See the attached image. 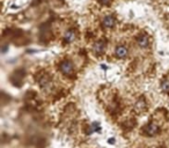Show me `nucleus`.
Listing matches in <instances>:
<instances>
[{
    "mask_svg": "<svg viewBox=\"0 0 169 148\" xmlns=\"http://www.w3.org/2000/svg\"><path fill=\"white\" fill-rule=\"evenodd\" d=\"M59 67H60V71H61L64 74H66V75H70V74L73 73V64H72V61H70V60L63 61V62L60 64Z\"/></svg>",
    "mask_w": 169,
    "mask_h": 148,
    "instance_id": "1",
    "label": "nucleus"
},
{
    "mask_svg": "<svg viewBox=\"0 0 169 148\" xmlns=\"http://www.w3.org/2000/svg\"><path fill=\"white\" fill-rule=\"evenodd\" d=\"M157 132H159V127H157V125H155L154 123H151V124H148V125L145 127V133H146L147 135H149V136L155 135Z\"/></svg>",
    "mask_w": 169,
    "mask_h": 148,
    "instance_id": "2",
    "label": "nucleus"
},
{
    "mask_svg": "<svg viewBox=\"0 0 169 148\" xmlns=\"http://www.w3.org/2000/svg\"><path fill=\"white\" fill-rule=\"evenodd\" d=\"M115 23H116V19L114 16H111V15L106 16L103 19V21H102V26L104 28H112L115 26Z\"/></svg>",
    "mask_w": 169,
    "mask_h": 148,
    "instance_id": "3",
    "label": "nucleus"
},
{
    "mask_svg": "<svg viewBox=\"0 0 169 148\" xmlns=\"http://www.w3.org/2000/svg\"><path fill=\"white\" fill-rule=\"evenodd\" d=\"M137 42H138V44H139V46H141V48H147L148 46V44H149V38H148V36L147 35H139L138 37H137Z\"/></svg>",
    "mask_w": 169,
    "mask_h": 148,
    "instance_id": "4",
    "label": "nucleus"
},
{
    "mask_svg": "<svg viewBox=\"0 0 169 148\" xmlns=\"http://www.w3.org/2000/svg\"><path fill=\"white\" fill-rule=\"evenodd\" d=\"M104 48H106V42L104 41H97V42H95L94 43V45H93V50H94V52L95 53H102L103 51H104Z\"/></svg>",
    "mask_w": 169,
    "mask_h": 148,
    "instance_id": "5",
    "label": "nucleus"
},
{
    "mask_svg": "<svg viewBox=\"0 0 169 148\" xmlns=\"http://www.w3.org/2000/svg\"><path fill=\"white\" fill-rule=\"evenodd\" d=\"M115 53H116V56H117L118 58H125V57L127 56V49H126L124 45H119V46L116 48Z\"/></svg>",
    "mask_w": 169,
    "mask_h": 148,
    "instance_id": "6",
    "label": "nucleus"
},
{
    "mask_svg": "<svg viewBox=\"0 0 169 148\" xmlns=\"http://www.w3.org/2000/svg\"><path fill=\"white\" fill-rule=\"evenodd\" d=\"M75 36H76V35H75V31H74V30H67V31L65 33L64 39H65L66 43H72V42H74Z\"/></svg>",
    "mask_w": 169,
    "mask_h": 148,
    "instance_id": "7",
    "label": "nucleus"
},
{
    "mask_svg": "<svg viewBox=\"0 0 169 148\" xmlns=\"http://www.w3.org/2000/svg\"><path fill=\"white\" fill-rule=\"evenodd\" d=\"M161 89H162L164 93H169V80L162 81V84H161Z\"/></svg>",
    "mask_w": 169,
    "mask_h": 148,
    "instance_id": "8",
    "label": "nucleus"
},
{
    "mask_svg": "<svg viewBox=\"0 0 169 148\" xmlns=\"http://www.w3.org/2000/svg\"><path fill=\"white\" fill-rule=\"evenodd\" d=\"M40 84H41L42 87H46V86L49 85V79H48V77H42V78L40 79Z\"/></svg>",
    "mask_w": 169,
    "mask_h": 148,
    "instance_id": "9",
    "label": "nucleus"
},
{
    "mask_svg": "<svg viewBox=\"0 0 169 148\" xmlns=\"http://www.w3.org/2000/svg\"><path fill=\"white\" fill-rule=\"evenodd\" d=\"M99 1L102 4V5H108L111 3V0H99Z\"/></svg>",
    "mask_w": 169,
    "mask_h": 148,
    "instance_id": "10",
    "label": "nucleus"
}]
</instances>
